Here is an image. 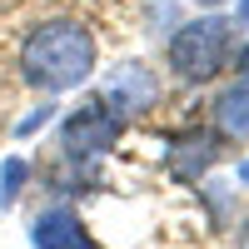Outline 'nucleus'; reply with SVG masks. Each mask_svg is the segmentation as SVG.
Instances as JSON below:
<instances>
[{
    "mask_svg": "<svg viewBox=\"0 0 249 249\" xmlns=\"http://www.w3.org/2000/svg\"><path fill=\"white\" fill-rule=\"evenodd\" d=\"M90 70H95V40L80 20H45L40 30H30L25 50H20V75L40 95H65L85 85Z\"/></svg>",
    "mask_w": 249,
    "mask_h": 249,
    "instance_id": "1",
    "label": "nucleus"
},
{
    "mask_svg": "<svg viewBox=\"0 0 249 249\" xmlns=\"http://www.w3.org/2000/svg\"><path fill=\"white\" fill-rule=\"evenodd\" d=\"M234 25L224 15H204V20H190V25H179L175 40H170V70L179 80H190V85H210V80L230 65L234 55Z\"/></svg>",
    "mask_w": 249,
    "mask_h": 249,
    "instance_id": "2",
    "label": "nucleus"
},
{
    "mask_svg": "<svg viewBox=\"0 0 249 249\" xmlns=\"http://www.w3.org/2000/svg\"><path fill=\"white\" fill-rule=\"evenodd\" d=\"M120 135V115L105 105V100H85L70 120H65V144L75 155H105Z\"/></svg>",
    "mask_w": 249,
    "mask_h": 249,
    "instance_id": "3",
    "label": "nucleus"
},
{
    "mask_svg": "<svg viewBox=\"0 0 249 249\" xmlns=\"http://www.w3.org/2000/svg\"><path fill=\"white\" fill-rule=\"evenodd\" d=\"M35 249H90L85 224L70 210H45L35 219Z\"/></svg>",
    "mask_w": 249,
    "mask_h": 249,
    "instance_id": "4",
    "label": "nucleus"
},
{
    "mask_svg": "<svg viewBox=\"0 0 249 249\" xmlns=\"http://www.w3.org/2000/svg\"><path fill=\"white\" fill-rule=\"evenodd\" d=\"M210 164H214V140H210V135L190 130V135L170 140V170H175L179 179H195V175L210 170Z\"/></svg>",
    "mask_w": 249,
    "mask_h": 249,
    "instance_id": "5",
    "label": "nucleus"
},
{
    "mask_svg": "<svg viewBox=\"0 0 249 249\" xmlns=\"http://www.w3.org/2000/svg\"><path fill=\"white\" fill-rule=\"evenodd\" d=\"M150 100H155V80L144 75V70H124V75H115V85H110V100H105V105L124 120V115L144 110Z\"/></svg>",
    "mask_w": 249,
    "mask_h": 249,
    "instance_id": "6",
    "label": "nucleus"
},
{
    "mask_svg": "<svg viewBox=\"0 0 249 249\" xmlns=\"http://www.w3.org/2000/svg\"><path fill=\"white\" fill-rule=\"evenodd\" d=\"M214 120H219V130L224 135H249V80H239L234 90H224L214 100Z\"/></svg>",
    "mask_w": 249,
    "mask_h": 249,
    "instance_id": "7",
    "label": "nucleus"
},
{
    "mask_svg": "<svg viewBox=\"0 0 249 249\" xmlns=\"http://www.w3.org/2000/svg\"><path fill=\"white\" fill-rule=\"evenodd\" d=\"M20 184H25V160H5V179H0V204H10Z\"/></svg>",
    "mask_w": 249,
    "mask_h": 249,
    "instance_id": "8",
    "label": "nucleus"
},
{
    "mask_svg": "<svg viewBox=\"0 0 249 249\" xmlns=\"http://www.w3.org/2000/svg\"><path fill=\"white\" fill-rule=\"evenodd\" d=\"M239 75H244V80H249V45H244V50H239Z\"/></svg>",
    "mask_w": 249,
    "mask_h": 249,
    "instance_id": "9",
    "label": "nucleus"
},
{
    "mask_svg": "<svg viewBox=\"0 0 249 249\" xmlns=\"http://www.w3.org/2000/svg\"><path fill=\"white\" fill-rule=\"evenodd\" d=\"M239 249H249V214H244V224H239Z\"/></svg>",
    "mask_w": 249,
    "mask_h": 249,
    "instance_id": "10",
    "label": "nucleus"
},
{
    "mask_svg": "<svg viewBox=\"0 0 249 249\" xmlns=\"http://www.w3.org/2000/svg\"><path fill=\"white\" fill-rule=\"evenodd\" d=\"M195 5H204V10H214V5H224V0H195Z\"/></svg>",
    "mask_w": 249,
    "mask_h": 249,
    "instance_id": "11",
    "label": "nucleus"
},
{
    "mask_svg": "<svg viewBox=\"0 0 249 249\" xmlns=\"http://www.w3.org/2000/svg\"><path fill=\"white\" fill-rule=\"evenodd\" d=\"M239 20H249V0H239Z\"/></svg>",
    "mask_w": 249,
    "mask_h": 249,
    "instance_id": "12",
    "label": "nucleus"
},
{
    "mask_svg": "<svg viewBox=\"0 0 249 249\" xmlns=\"http://www.w3.org/2000/svg\"><path fill=\"white\" fill-rule=\"evenodd\" d=\"M239 179H244V184H249V160H244V164H239Z\"/></svg>",
    "mask_w": 249,
    "mask_h": 249,
    "instance_id": "13",
    "label": "nucleus"
}]
</instances>
